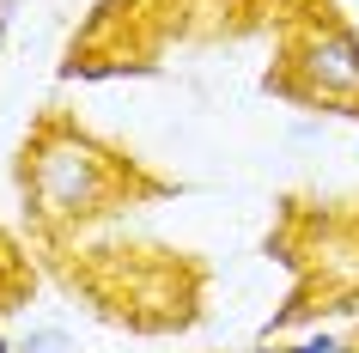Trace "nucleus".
<instances>
[{"label": "nucleus", "mask_w": 359, "mask_h": 353, "mask_svg": "<svg viewBox=\"0 0 359 353\" xmlns=\"http://www.w3.org/2000/svg\"><path fill=\"white\" fill-rule=\"evenodd\" d=\"M19 353H79V341L67 323H31L19 335Z\"/></svg>", "instance_id": "3"}, {"label": "nucleus", "mask_w": 359, "mask_h": 353, "mask_svg": "<svg viewBox=\"0 0 359 353\" xmlns=\"http://www.w3.org/2000/svg\"><path fill=\"white\" fill-rule=\"evenodd\" d=\"M250 353H280V347H250Z\"/></svg>", "instance_id": "7"}, {"label": "nucleus", "mask_w": 359, "mask_h": 353, "mask_svg": "<svg viewBox=\"0 0 359 353\" xmlns=\"http://www.w3.org/2000/svg\"><path fill=\"white\" fill-rule=\"evenodd\" d=\"M116 189H122L116 152H104L92 134L67 128V122H43V134L25 152V195L43 225L92 220Z\"/></svg>", "instance_id": "1"}, {"label": "nucleus", "mask_w": 359, "mask_h": 353, "mask_svg": "<svg viewBox=\"0 0 359 353\" xmlns=\"http://www.w3.org/2000/svg\"><path fill=\"white\" fill-rule=\"evenodd\" d=\"M6 31H13V0H0V43H6Z\"/></svg>", "instance_id": "5"}, {"label": "nucleus", "mask_w": 359, "mask_h": 353, "mask_svg": "<svg viewBox=\"0 0 359 353\" xmlns=\"http://www.w3.org/2000/svg\"><path fill=\"white\" fill-rule=\"evenodd\" d=\"M274 92L292 104H359V31L341 19H311L299 37L286 43V74Z\"/></svg>", "instance_id": "2"}, {"label": "nucleus", "mask_w": 359, "mask_h": 353, "mask_svg": "<svg viewBox=\"0 0 359 353\" xmlns=\"http://www.w3.org/2000/svg\"><path fill=\"white\" fill-rule=\"evenodd\" d=\"M280 353H353L347 347V341H341V335H304V341H292V347H280Z\"/></svg>", "instance_id": "4"}, {"label": "nucleus", "mask_w": 359, "mask_h": 353, "mask_svg": "<svg viewBox=\"0 0 359 353\" xmlns=\"http://www.w3.org/2000/svg\"><path fill=\"white\" fill-rule=\"evenodd\" d=\"M0 353H19V341H6V335H0Z\"/></svg>", "instance_id": "6"}]
</instances>
